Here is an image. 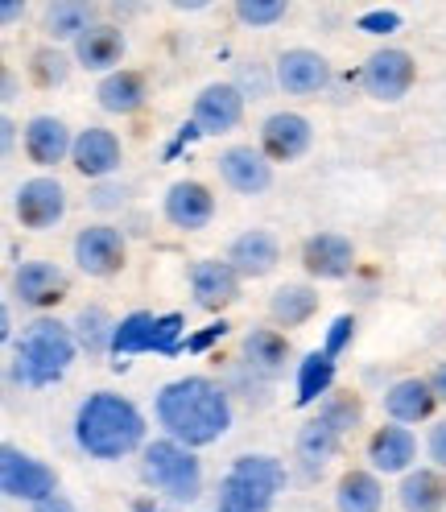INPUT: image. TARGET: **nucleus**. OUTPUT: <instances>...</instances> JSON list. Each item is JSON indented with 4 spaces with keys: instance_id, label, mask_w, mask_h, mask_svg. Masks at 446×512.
<instances>
[{
    "instance_id": "obj_35",
    "label": "nucleus",
    "mask_w": 446,
    "mask_h": 512,
    "mask_svg": "<svg viewBox=\"0 0 446 512\" xmlns=\"http://www.w3.org/2000/svg\"><path fill=\"white\" fill-rule=\"evenodd\" d=\"M34 79H38L42 87L62 83V79H67V58L50 54V50H38V58H34Z\"/></svg>"
},
{
    "instance_id": "obj_1",
    "label": "nucleus",
    "mask_w": 446,
    "mask_h": 512,
    "mask_svg": "<svg viewBox=\"0 0 446 512\" xmlns=\"http://www.w3.org/2000/svg\"><path fill=\"white\" fill-rule=\"evenodd\" d=\"M157 418H162V426L178 442L207 446L228 430L232 409H228V397H223L211 380L186 376V380H174L162 389V397H157Z\"/></svg>"
},
{
    "instance_id": "obj_18",
    "label": "nucleus",
    "mask_w": 446,
    "mask_h": 512,
    "mask_svg": "<svg viewBox=\"0 0 446 512\" xmlns=\"http://www.w3.org/2000/svg\"><path fill=\"white\" fill-rule=\"evenodd\" d=\"M219 170L244 195H257V190L269 186V162H261V153H252V149H228L219 157Z\"/></svg>"
},
{
    "instance_id": "obj_16",
    "label": "nucleus",
    "mask_w": 446,
    "mask_h": 512,
    "mask_svg": "<svg viewBox=\"0 0 446 512\" xmlns=\"http://www.w3.org/2000/svg\"><path fill=\"white\" fill-rule=\"evenodd\" d=\"M211 211H215V203L207 195V186H199V182H178L166 199V215L178 223V228H203L211 219Z\"/></svg>"
},
{
    "instance_id": "obj_7",
    "label": "nucleus",
    "mask_w": 446,
    "mask_h": 512,
    "mask_svg": "<svg viewBox=\"0 0 446 512\" xmlns=\"http://www.w3.org/2000/svg\"><path fill=\"white\" fill-rule=\"evenodd\" d=\"M0 484H5V496H13V500L42 504L54 496V471L42 467L38 459L21 455L17 446H5V451H0Z\"/></svg>"
},
{
    "instance_id": "obj_29",
    "label": "nucleus",
    "mask_w": 446,
    "mask_h": 512,
    "mask_svg": "<svg viewBox=\"0 0 446 512\" xmlns=\"http://www.w3.org/2000/svg\"><path fill=\"white\" fill-rule=\"evenodd\" d=\"M380 508V484L364 471H352L339 479V512H376Z\"/></svg>"
},
{
    "instance_id": "obj_25",
    "label": "nucleus",
    "mask_w": 446,
    "mask_h": 512,
    "mask_svg": "<svg viewBox=\"0 0 446 512\" xmlns=\"http://www.w3.org/2000/svg\"><path fill=\"white\" fill-rule=\"evenodd\" d=\"M430 405H434V393H430V384H422V380H401V384H393L389 397H385V409L393 413L397 422L426 418Z\"/></svg>"
},
{
    "instance_id": "obj_12",
    "label": "nucleus",
    "mask_w": 446,
    "mask_h": 512,
    "mask_svg": "<svg viewBox=\"0 0 446 512\" xmlns=\"http://www.w3.org/2000/svg\"><path fill=\"white\" fill-rule=\"evenodd\" d=\"M17 294L25 306H54L58 298H67V273L42 261H29L17 269Z\"/></svg>"
},
{
    "instance_id": "obj_43",
    "label": "nucleus",
    "mask_w": 446,
    "mask_h": 512,
    "mask_svg": "<svg viewBox=\"0 0 446 512\" xmlns=\"http://www.w3.org/2000/svg\"><path fill=\"white\" fill-rule=\"evenodd\" d=\"M0 17H5V21H13V17H17V5H13V0H9V5H0Z\"/></svg>"
},
{
    "instance_id": "obj_22",
    "label": "nucleus",
    "mask_w": 446,
    "mask_h": 512,
    "mask_svg": "<svg viewBox=\"0 0 446 512\" xmlns=\"http://www.w3.org/2000/svg\"><path fill=\"white\" fill-rule=\"evenodd\" d=\"M413 451H418V446H413V434L401 430V426L376 430L372 434V446H368V455H372V463L380 471H405L409 459H413Z\"/></svg>"
},
{
    "instance_id": "obj_19",
    "label": "nucleus",
    "mask_w": 446,
    "mask_h": 512,
    "mask_svg": "<svg viewBox=\"0 0 446 512\" xmlns=\"http://www.w3.org/2000/svg\"><path fill=\"white\" fill-rule=\"evenodd\" d=\"M25 149L38 166H54V162H62V153L71 149V137H67V128H62V120L38 116L25 128Z\"/></svg>"
},
{
    "instance_id": "obj_37",
    "label": "nucleus",
    "mask_w": 446,
    "mask_h": 512,
    "mask_svg": "<svg viewBox=\"0 0 446 512\" xmlns=\"http://www.w3.org/2000/svg\"><path fill=\"white\" fill-rule=\"evenodd\" d=\"M352 331H356V323H352V318H335V323H331V335H327V356L335 360L339 356V351L347 347V339H352Z\"/></svg>"
},
{
    "instance_id": "obj_13",
    "label": "nucleus",
    "mask_w": 446,
    "mask_h": 512,
    "mask_svg": "<svg viewBox=\"0 0 446 512\" xmlns=\"http://www.w3.org/2000/svg\"><path fill=\"white\" fill-rule=\"evenodd\" d=\"M261 137H265V153L277 157V162H290V157H298L306 145H310V124L294 112H277L265 120L261 128Z\"/></svg>"
},
{
    "instance_id": "obj_23",
    "label": "nucleus",
    "mask_w": 446,
    "mask_h": 512,
    "mask_svg": "<svg viewBox=\"0 0 446 512\" xmlns=\"http://www.w3.org/2000/svg\"><path fill=\"white\" fill-rule=\"evenodd\" d=\"M133 351H157V318L153 314H129L124 323H116V335H112L116 364H124L120 356H133Z\"/></svg>"
},
{
    "instance_id": "obj_44",
    "label": "nucleus",
    "mask_w": 446,
    "mask_h": 512,
    "mask_svg": "<svg viewBox=\"0 0 446 512\" xmlns=\"http://www.w3.org/2000/svg\"><path fill=\"white\" fill-rule=\"evenodd\" d=\"M137 512H162V508H153L149 500H141V504H137Z\"/></svg>"
},
{
    "instance_id": "obj_11",
    "label": "nucleus",
    "mask_w": 446,
    "mask_h": 512,
    "mask_svg": "<svg viewBox=\"0 0 446 512\" xmlns=\"http://www.w3.org/2000/svg\"><path fill=\"white\" fill-rule=\"evenodd\" d=\"M244 104H240V91L228 87V83H219V87H207L199 95V104H195V124H199V133H228V128H236Z\"/></svg>"
},
{
    "instance_id": "obj_6",
    "label": "nucleus",
    "mask_w": 446,
    "mask_h": 512,
    "mask_svg": "<svg viewBox=\"0 0 446 512\" xmlns=\"http://www.w3.org/2000/svg\"><path fill=\"white\" fill-rule=\"evenodd\" d=\"M356 418H360V405H356V401H335V405H327L323 413H318L314 422L302 426V434H298V455H302L306 471H318V467H323V463L339 451L347 426H352Z\"/></svg>"
},
{
    "instance_id": "obj_31",
    "label": "nucleus",
    "mask_w": 446,
    "mask_h": 512,
    "mask_svg": "<svg viewBox=\"0 0 446 512\" xmlns=\"http://www.w3.org/2000/svg\"><path fill=\"white\" fill-rule=\"evenodd\" d=\"M244 356L252 368H261V372H281L285 364V339L273 335V331H252L244 339Z\"/></svg>"
},
{
    "instance_id": "obj_20",
    "label": "nucleus",
    "mask_w": 446,
    "mask_h": 512,
    "mask_svg": "<svg viewBox=\"0 0 446 512\" xmlns=\"http://www.w3.org/2000/svg\"><path fill=\"white\" fill-rule=\"evenodd\" d=\"M302 256H306V269L314 277H343L352 269V244L343 236H314Z\"/></svg>"
},
{
    "instance_id": "obj_38",
    "label": "nucleus",
    "mask_w": 446,
    "mask_h": 512,
    "mask_svg": "<svg viewBox=\"0 0 446 512\" xmlns=\"http://www.w3.org/2000/svg\"><path fill=\"white\" fill-rule=\"evenodd\" d=\"M223 335H228V323H223V318H219V323H211L207 331L190 335V339H186V351H207V347H211V343H219Z\"/></svg>"
},
{
    "instance_id": "obj_10",
    "label": "nucleus",
    "mask_w": 446,
    "mask_h": 512,
    "mask_svg": "<svg viewBox=\"0 0 446 512\" xmlns=\"http://www.w3.org/2000/svg\"><path fill=\"white\" fill-rule=\"evenodd\" d=\"M75 256H79V265L91 277H112L124 265V244H120V236L112 228H87L75 240Z\"/></svg>"
},
{
    "instance_id": "obj_42",
    "label": "nucleus",
    "mask_w": 446,
    "mask_h": 512,
    "mask_svg": "<svg viewBox=\"0 0 446 512\" xmlns=\"http://www.w3.org/2000/svg\"><path fill=\"white\" fill-rule=\"evenodd\" d=\"M434 393L446 401V368H438V372H434Z\"/></svg>"
},
{
    "instance_id": "obj_2",
    "label": "nucleus",
    "mask_w": 446,
    "mask_h": 512,
    "mask_svg": "<svg viewBox=\"0 0 446 512\" xmlns=\"http://www.w3.org/2000/svg\"><path fill=\"white\" fill-rule=\"evenodd\" d=\"M141 434H145L141 413L129 401H124V397L95 393L79 409L75 438H79L83 451L95 455V459H120V455H129L133 446L141 442Z\"/></svg>"
},
{
    "instance_id": "obj_5",
    "label": "nucleus",
    "mask_w": 446,
    "mask_h": 512,
    "mask_svg": "<svg viewBox=\"0 0 446 512\" xmlns=\"http://www.w3.org/2000/svg\"><path fill=\"white\" fill-rule=\"evenodd\" d=\"M145 475L153 488H162L174 500H195L203 484L199 459H190L178 442H153L145 451Z\"/></svg>"
},
{
    "instance_id": "obj_21",
    "label": "nucleus",
    "mask_w": 446,
    "mask_h": 512,
    "mask_svg": "<svg viewBox=\"0 0 446 512\" xmlns=\"http://www.w3.org/2000/svg\"><path fill=\"white\" fill-rule=\"evenodd\" d=\"M120 54H124V38L112 25H91L79 38V62L87 71H108L112 62H120Z\"/></svg>"
},
{
    "instance_id": "obj_8",
    "label": "nucleus",
    "mask_w": 446,
    "mask_h": 512,
    "mask_svg": "<svg viewBox=\"0 0 446 512\" xmlns=\"http://www.w3.org/2000/svg\"><path fill=\"white\" fill-rule=\"evenodd\" d=\"M364 83L368 91L376 95V100H401V95L409 91L413 83V62L405 50H380L368 58L364 67Z\"/></svg>"
},
{
    "instance_id": "obj_3",
    "label": "nucleus",
    "mask_w": 446,
    "mask_h": 512,
    "mask_svg": "<svg viewBox=\"0 0 446 512\" xmlns=\"http://www.w3.org/2000/svg\"><path fill=\"white\" fill-rule=\"evenodd\" d=\"M75 356V343L67 335V327L58 323H34L21 343H17V364H13V376L29 389H42V384H54L62 372H67Z\"/></svg>"
},
{
    "instance_id": "obj_4",
    "label": "nucleus",
    "mask_w": 446,
    "mask_h": 512,
    "mask_svg": "<svg viewBox=\"0 0 446 512\" xmlns=\"http://www.w3.org/2000/svg\"><path fill=\"white\" fill-rule=\"evenodd\" d=\"M281 484H285V471L277 459H265V455L240 459L219 484V512H269Z\"/></svg>"
},
{
    "instance_id": "obj_14",
    "label": "nucleus",
    "mask_w": 446,
    "mask_h": 512,
    "mask_svg": "<svg viewBox=\"0 0 446 512\" xmlns=\"http://www.w3.org/2000/svg\"><path fill=\"white\" fill-rule=\"evenodd\" d=\"M277 79L290 95H310V91H318L327 83V62L318 54H310V50H290L281 58Z\"/></svg>"
},
{
    "instance_id": "obj_27",
    "label": "nucleus",
    "mask_w": 446,
    "mask_h": 512,
    "mask_svg": "<svg viewBox=\"0 0 446 512\" xmlns=\"http://www.w3.org/2000/svg\"><path fill=\"white\" fill-rule=\"evenodd\" d=\"M141 100H145V83H141V75H133V71L108 75V79L100 83V104H104L108 112H137Z\"/></svg>"
},
{
    "instance_id": "obj_41",
    "label": "nucleus",
    "mask_w": 446,
    "mask_h": 512,
    "mask_svg": "<svg viewBox=\"0 0 446 512\" xmlns=\"http://www.w3.org/2000/svg\"><path fill=\"white\" fill-rule=\"evenodd\" d=\"M34 512H75V508H71L67 500H62V496L54 492L50 500H42V504H34Z\"/></svg>"
},
{
    "instance_id": "obj_17",
    "label": "nucleus",
    "mask_w": 446,
    "mask_h": 512,
    "mask_svg": "<svg viewBox=\"0 0 446 512\" xmlns=\"http://www.w3.org/2000/svg\"><path fill=\"white\" fill-rule=\"evenodd\" d=\"M195 298L199 306L207 310H219V306H228L236 302V269L232 265H219V261H203L195 265Z\"/></svg>"
},
{
    "instance_id": "obj_15",
    "label": "nucleus",
    "mask_w": 446,
    "mask_h": 512,
    "mask_svg": "<svg viewBox=\"0 0 446 512\" xmlns=\"http://www.w3.org/2000/svg\"><path fill=\"white\" fill-rule=\"evenodd\" d=\"M75 166H79V174H87V178H100V174L116 170V166H120V145H116V137L104 133V128H87V133L75 141Z\"/></svg>"
},
{
    "instance_id": "obj_9",
    "label": "nucleus",
    "mask_w": 446,
    "mask_h": 512,
    "mask_svg": "<svg viewBox=\"0 0 446 512\" xmlns=\"http://www.w3.org/2000/svg\"><path fill=\"white\" fill-rule=\"evenodd\" d=\"M67 199H62V186L50 178H34L17 190V215L25 228H50V223L62 215Z\"/></svg>"
},
{
    "instance_id": "obj_24",
    "label": "nucleus",
    "mask_w": 446,
    "mask_h": 512,
    "mask_svg": "<svg viewBox=\"0 0 446 512\" xmlns=\"http://www.w3.org/2000/svg\"><path fill=\"white\" fill-rule=\"evenodd\" d=\"M232 261H236L240 273L261 277V273H269L277 265V244H273L269 232H248V236H240L232 244Z\"/></svg>"
},
{
    "instance_id": "obj_26",
    "label": "nucleus",
    "mask_w": 446,
    "mask_h": 512,
    "mask_svg": "<svg viewBox=\"0 0 446 512\" xmlns=\"http://www.w3.org/2000/svg\"><path fill=\"white\" fill-rule=\"evenodd\" d=\"M401 504L405 512H438L446 504V484L434 471H418L401 484Z\"/></svg>"
},
{
    "instance_id": "obj_33",
    "label": "nucleus",
    "mask_w": 446,
    "mask_h": 512,
    "mask_svg": "<svg viewBox=\"0 0 446 512\" xmlns=\"http://www.w3.org/2000/svg\"><path fill=\"white\" fill-rule=\"evenodd\" d=\"M46 25H50V34L54 38H71V34H87V9L83 5H54L50 9V17H46Z\"/></svg>"
},
{
    "instance_id": "obj_30",
    "label": "nucleus",
    "mask_w": 446,
    "mask_h": 512,
    "mask_svg": "<svg viewBox=\"0 0 446 512\" xmlns=\"http://www.w3.org/2000/svg\"><path fill=\"white\" fill-rule=\"evenodd\" d=\"M318 310V298L310 290H302V285H285V290L273 294V318L285 327H298L306 323V318Z\"/></svg>"
},
{
    "instance_id": "obj_32",
    "label": "nucleus",
    "mask_w": 446,
    "mask_h": 512,
    "mask_svg": "<svg viewBox=\"0 0 446 512\" xmlns=\"http://www.w3.org/2000/svg\"><path fill=\"white\" fill-rule=\"evenodd\" d=\"M112 335H116V327L108 323V314L104 310H83L79 314V343L87 347V351H100L104 343H112Z\"/></svg>"
},
{
    "instance_id": "obj_36",
    "label": "nucleus",
    "mask_w": 446,
    "mask_h": 512,
    "mask_svg": "<svg viewBox=\"0 0 446 512\" xmlns=\"http://www.w3.org/2000/svg\"><path fill=\"white\" fill-rule=\"evenodd\" d=\"M397 25H401V17H397L393 9H376V13H364V17H360L364 34H393Z\"/></svg>"
},
{
    "instance_id": "obj_39",
    "label": "nucleus",
    "mask_w": 446,
    "mask_h": 512,
    "mask_svg": "<svg viewBox=\"0 0 446 512\" xmlns=\"http://www.w3.org/2000/svg\"><path fill=\"white\" fill-rule=\"evenodd\" d=\"M199 137V124H182V133H178V141L166 149V162H174V157H178V149H186L190 141H195Z\"/></svg>"
},
{
    "instance_id": "obj_28",
    "label": "nucleus",
    "mask_w": 446,
    "mask_h": 512,
    "mask_svg": "<svg viewBox=\"0 0 446 512\" xmlns=\"http://www.w3.org/2000/svg\"><path fill=\"white\" fill-rule=\"evenodd\" d=\"M331 380H335V360L327 356V351H314V356H306L302 372H298V405H314L318 397L331 389Z\"/></svg>"
},
{
    "instance_id": "obj_34",
    "label": "nucleus",
    "mask_w": 446,
    "mask_h": 512,
    "mask_svg": "<svg viewBox=\"0 0 446 512\" xmlns=\"http://www.w3.org/2000/svg\"><path fill=\"white\" fill-rule=\"evenodd\" d=\"M236 13H240V21H248V25H273V21L285 13V5H281V0H240Z\"/></svg>"
},
{
    "instance_id": "obj_40",
    "label": "nucleus",
    "mask_w": 446,
    "mask_h": 512,
    "mask_svg": "<svg viewBox=\"0 0 446 512\" xmlns=\"http://www.w3.org/2000/svg\"><path fill=\"white\" fill-rule=\"evenodd\" d=\"M430 455L446 467V422H442V426H434V434H430Z\"/></svg>"
}]
</instances>
